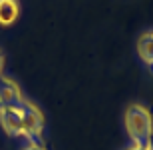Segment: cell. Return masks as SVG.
<instances>
[{
    "mask_svg": "<svg viewBox=\"0 0 153 150\" xmlns=\"http://www.w3.org/2000/svg\"><path fill=\"white\" fill-rule=\"evenodd\" d=\"M2 66H4V56H2V52H0V72H2Z\"/></svg>",
    "mask_w": 153,
    "mask_h": 150,
    "instance_id": "10",
    "label": "cell"
},
{
    "mask_svg": "<svg viewBox=\"0 0 153 150\" xmlns=\"http://www.w3.org/2000/svg\"><path fill=\"white\" fill-rule=\"evenodd\" d=\"M20 14V4L18 0H0V24L10 26Z\"/></svg>",
    "mask_w": 153,
    "mask_h": 150,
    "instance_id": "6",
    "label": "cell"
},
{
    "mask_svg": "<svg viewBox=\"0 0 153 150\" xmlns=\"http://www.w3.org/2000/svg\"><path fill=\"white\" fill-rule=\"evenodd\" d=\"M137 54L147 66H153V30H147L137 40Z\"/></svg>",
    "mask_w": 153,
    "mask_h": 150,
    "instance_id": "5",
    "label": "cell"
},
{
    "mask_svg": "<svg viewBox=\"0 0 153 150\" xmlns=\"http://www.w3.org/2000/svg\"><path fill=\"white\" fill-rule=\"evenodd\" d=\"M143 150H153V136L145 142V144H143Z\"/></svg>",
    "mask_w": 153,
    "mask_h": 150,
    "instance_id": "7",
    "label": "cell"
},
{
    "mask_svg": "<svg viewBox=\"0 0 153 150\" xmlns=\"http://www.w3.org/2000/svg\"><path fill=\"white\" fill-rule=\"evenodd\" d=\"M0 126L8 136H22V112L20 102L0 106Z\"/></svg>",
    "mask_w": 153,
    "mask_h": 150,
    "instance_id": "3",
    "label": "cell"
},
{
    "mask_svg": "<svg viewBox=\"0 0 153 150\" xmlns=\"http://www.w3.org/2000/svg\"><path fill=\"white\" fill-rule=\"evenodd\" d=\"M125 150H143V146L141 144H131L129 148H125Z\"/></svg>",
    "mask_w": 153,
    "mask_h": 150,
    "instance_id": "9",
    "label": "cell"
},
{
    "mask_svg": "<svg viewBox=\"0 0 153 150\" xmlns=\"http://www.w3.org/2000/svg\"><path fill=\"white\" fill-rule=\"evenodd\" d=\"M123 124L127 130L131 144H145L149 138L153 136V118L143 104H131L125 110L123 116Z\"/></svg>",
    "mask_w": 153,
    "mask_h": 150,
    "instance_id": "1",
    "label": "cell"
},
{
    "mask_svg": "<svg viewBox=\"0 0 153 150\" xmlns=\"http://www.w3.org/2000/svg\"><path fill=\"white\" fill-rule=\"evenodd\" d=\"M20 112H22V138L32 140V138H42L44 130V116L40 108L34 102L22 98L20 100Z\"/></svg>",
    "mask_w": 153,
    "mask_h": 150,
    "instance_id": "2",
    "label": "cell"
},
{
    "mask_svg": "<svg viewBox=\"0 0 153 150\" xmlns=\"http://www.w3.org/2000/svg\"><path fill=\"white\" fill-rule=\"evenodd\" d=\"M22 150H46V146H28V144H26Z\"/></svg>",
    "mask_w": 153,
    "mask_h": 150,
    "instance_id": "8",
    "label": "cell"
},
{
    "mask_svg": "<svg viewBox=\"0 0 153 150\" xmlns=\"http://www.w3.org/2000/svg\"><path fill=\"white\" fill-rule=\"evenodd\" d=\"M24 96H22V90L18 86L16 82L8 78V76H0V106L4 104H16L20 102Z\"/></svg>",
    "mask_w": 153,
    "mask_h": 150,
    "instance_id": "4",
    "label": "cell"
}]
</instances>
